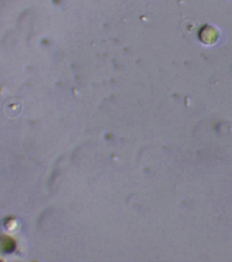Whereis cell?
Returning <instances> with one entry per match:
<instances>
[{"mask_svg": "<svg viewBox=\"0 0 232 262\" xmlns=\"http://www.w3.org/2000/svg\"><path fill=\"white\" fill-rule=\"evenodd\" d=\"M221 36V30L211 24L203 25L197 33L199 40L205 46H214L219 42Z\"/></svg>", "mask_w": 232, "mask_h": 262, "instance_id": "1", "label": "cell"}]
</instances>
